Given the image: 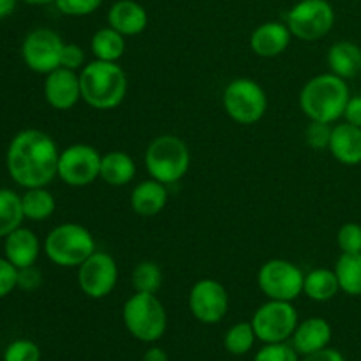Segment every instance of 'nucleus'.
Here are the masks:
<instances>
[{"instance_id":"f03ea898","label":"nucleus","mask_w":361,"mask_h":361,"mask_svg":"<svg viewBox=\"0 0 361 361\" xmlns=\"http://www.w3.org/2000/svg\"><path fill=\"white\" fill-rule=\"evenodd\" d=\"M351 99L348 81L334 73L317 74L303 85L300 92V108L310 122L334 123L344 116Z\"/></svg>"},{"instance_id":"a878e982","label":"nucleus","mask_w":361,"mask_h":361,"mask_svg":"<svg viewBox=\"0 0 361 361\" xmlns=\"http://www.w3.org/2000/svg\"><path fill=\"white\" fill-rule=\"evenodd\" d=\"M334 270L342 293L348 296H361V252L341 254Z\"/></svg>"},{"instance_id":"1a4fd4ad","label":"nucleus","mask_w":361,"mask_h":361,"mask_svg":"<svg viewBox=\"0 0 361 361\" xmlns=\"http://www.w3.org/2000/svg\"><path fill=\"white\" fill-rule=\"evenodd\" d=\"M250 323L257 341L263 344H279L293 337L300 321L293 302L268 300L257 307Z\"/></svg>"},{"instance_id":"bb28decb","label":"nucleus","mask_w":361,"mask_h":361,"mask_svg":"<svg viewBox=\"0 0 361 361\" xmlns=\"http://www.w3.org/2000/svg\"><path fill=\"white\" fill-rule=\"evenodd\" d=\"M21 204H23L25 219L30 221H46L55 214L56 201L53 194L46 187H34L27 189L21 196Z\"/></svg>"},{"instance_id":"c85d7f7f","label":"nucleus","mask_w":361,"mask_h":361,"mask_svg":"<svg viewBox=\"0 0 361 361\" xmlns=\"http://www.w3.org/2000/svg\"><path fill=\"white\" fill-rule=\"evenodd\" d=\"M256 334H254L252 323H236L226 331L224 335V348L229 355L243 356L252 349L254 342H256Z\"/></svg>"},{"instance_id":"7ed1b4c3","label":"nucleus","mask_w":361,"mask_h":361,"mask_svg":"<svg viewBox=\"0 0 361 361\" xmlns=\"http://www.w3.org/2000/svg\"><path fill=\"white\" fill-rule=\"evenodd\" d=\"M81 99L90 108L108 111L118 108L127 95L129 81L118 62L97 60L87 63L80 73Z\"/></svg>"},{"instance_id":"37998d69","label":"nucleus","mask_w":361,"mask_h":361,"mask_svg":"<svg viewBox=\"0 0 361 361\" xmlns=\"http://www.w3.org/2000/svg\"><path fill=\"white\" fill-rule=\"evenodd\" d=\"M23 2L30 4V6H46V4H51L55 0H23Z\"/></svg>"},{"instance_id":"b1692460","label":"nucleus","mask_w":361,"mask_h":361,"mask_svg":"<svg viewBox=\"0 0 361 361\" xmlns=\"http://www.w3.org/2000/svg\"><path fill=\"white\" fill-rule=\"evenodd\" d=\"M341 291L338 279L335 275V270L328 268H316L309 271L303 281V295L310 298L312 302H330L331 298L337 296Z\"/></svg>"},{"instance_id":"f8f14e48","label":"nucleus","mask_w":361,"mask_h":361,"mask_svg":"<svg viewBox=\"0 0 361 361\" xmlns=\"http://www.w3.org/2000/svg\"><path fill=\"white\" fill-rule=\"evenodd\" d=\"M63 39L51 28H35L28 32L21 44V56L25 66L37 74H49L60 67Z\"/></svg>"},{"instance_id":"7c9ffc66","label":"nucleus","mask_w":361,"mask_h":361,"mask_svg":"<svg viewBox=\"0 0 361 361\" xmlns=\"http://www.w3.org/2000/svg\"><path fill=\"white\" fill-rule=\"evenodd\" d=\"M337 245L342 254L361 252V226L358 222H345L337 233Z\"/></svg>"},{"instance_id":"0eeeda50","label":"nucleus","mask_w":361,"mask_h":361,"mask_svg":"<svg viewBox=\"0 0 361 361\" xmlns=\"http://www.w3.org/2000/svg\"><path fill=\"white\" fill-rule=\"evenodd\" d=\"M222 106L233 122L254 126L267 115L268 97L264 88L252 78H236L226 85Z\"/></svg>"},{"instance_id":"dca6fc26","label":"nucleus","mask_w":361,"mask_h":361,"mask_svg":"<svg viewBox=\"0 0 361 361\" xmlns=\"http://www.w3.org/2000/svg\"><path fill=\"white\" fill-rule=\"evenodd\" d=\"M291 30L281 21H264L250 34V49L261 59H275L288 49Z\"/></svg>"},{"instance_id":"f257e3e1","label":"nucleus","mask_w":361,"mask_h":361,"mask_svg":"<svg viewBox=\"0 0 361 361\" xmlns=\"http://www.w3.org/2000/svg\"><path fill=\"white\" fill-rule=\"evenodd\" d=\"M60 150L49 134L39 129L20 130L6 154L9 176L23 189L46 187L59 175Z\"/></svg>"},{"instance_id":"39448f33","label":"nucleus","mask_w":361,"mask_h":361,"mask_svg":"<svg viewBox=\"0 0 361 361\" xmlns=\"http://www.w3.org/2000/svg\"><path fill=\"white\" fill-rule=\"evenodd\" d=\"M126 330L136 341L154 344L168 330V312L154 293H137L127 298L122 309Z\"/></svg>"},{"instance_id":"20e7f679","label":"nucleus","mask_w":361,"mask_h":361,"mask_svg":"<svg viewBox=\"0 0 361 361\" xmlns=\"http://www.w3.org/2000/svg\"><path fill=\"white\" fill-rule=\"evenodd\" d=\"M145 166L150 178L164 185H173L189 171L190 150L182 137L161 134L154 137L145 150Z\"/></svg>"},{"instance_id":"e433bc0d","label":"nucleus","mask_w":361,"mask_h":361,"mask_svg":"<svg viewBox=\"0 0 361 361\" xmlns=\"http://www.w3.org/2000/svg\"><path fill=\"white\" fill-rule=\"evenodd\" d=\"M18 288V268L13 263L0 257V298H6L7 295Z\"/></svg>"},{"instance_id":"4be33fe9","label":"nucleus","mask_w":361,"mask_h":361,"mask_svg":"<svg viewBox=\"0 0 361 361\" xmlns=\"http://www.w3.org/2000/svg\"><path fill=\"white\" fill-rule=\"evenodd\" d=\"M326 62L330 73L342 80H351L361 73V48L356 42L337 41L328 49Z\"/></svg>"},{"instance_id":"79ce46f5","label":"nucleus","mask_w":361,"mask_h":361,"mask_svg":"<svg viewBox=\"0 0 361 361\" xmlns=\"http://www.w3.org/2000/svg\"><path fill=\"white\" fill-rule=\"evenodd\" d=\"M16 9V0H0V20L11 16Z\"/></svg>"},{"instance_id":"cd10ccee","label":"nucleus","mask_w":361,"mask_h":361,"mask_svg":"<svg viewBox=\"0 0 361 361\" xmlns=\"http://www.w3.org/2000/svg\"><path fill=\"white\" fill-rule=\"evenodd\" d=\"M23 204L21 196L11 189H0V238L18 229L23 222Z\"/></svg>"},{"instance_id":"6e6552de","label":"nucleus","mask_w":361,"mask_h":361,"mask_svg":"<svg viewBox=\"0 0 361 361\" xmlns=\"http://www.w3.org/2000/svg\"><path fill=\"white\" fill-rule=\"evenodd\" d=\"M286 25L300 41H319L334 28L335 9L328 0H300L286 14Z\"/></svg>"},{"instance_id":"58836bf2","label":"nucleus","mask_w":361,"mask_h":361,"mask_svg":"<svg viewBox=\"0 0 361 361\" xmlns=\"http://www.w3.org/2000/svg\"><path fill=\"white\" fill-rule=\"evenodd\" d=\"M342 118L348 123L361 127V95H351Z\"/></svg>"},{"instance_id":"c9c22d12","label":"nucleus","mask_w":361,"mask_h":361,"mask_svg":"<svg viewBox=\"0 0 361 361\" xmlns=\"http://www.w3.org/2000/svg\"><path fill=\"white\" fill-rule=\"evenodd\" d=\"M85 60H87V56H85V51L81 46L73 44V42H69V44L66 42L63 44L62 56H60V67H66V69L71 71H80L87 66Z\"/></svg>"},{"instance_id":"4c0bfd02","label":"nucleus","mask_w":361,"mask_h":361,"mask_svg":"<svg viewBox=\"0 0 361 361\" xmlns=\"http://www.w3.org/2000/svg\"><path fill=\"white\" fill-rule=\"evenodd\" d=\"M42 284V274L35 264L18 270V288L23 291H35Z\"/></svg>"},{"instance_id":"f704fd0d","label":"nucleus","mask_w":361,"mask_h":361,"mask_svg":"<svg viewBox=\"0 0 361 361\" xmlns=\"http://www.w3.org/2000/svg\"><path fill=\"white\" fill-rule=\"evenodd\" d=\"M331 123L324 122H310L305 129V141L312 150H324L330 147L331 137Z\"/></svg>"},{"instance_id":"6ab92c4d","label":"nucleus","mask_w":361,"mask_h":361,"mask_svg":"<svg viewBox=\"0 0 361 361\" xmlns=\"http://www.w3.org/2000/svg\"><path fill=\"white\" fill-rule=\"evenodd\" d=\"M4 252H6V259L20 270V268L35 264L39 252H41V243H39L37 235L32 229L20 226L6 236Z\"/></svg>"},{"instance_id":"aec40b11","label":"nucleus","mask_w":361,"mask_h":361,"mask_svg":"<svg viewBox=\"0 0 361 361\" xmlns=\"http://www.w3.org/2000/svg\"><path fill=\"white\" fill-rule=\"evenodd\" d=\"M328 150L341 164H361V127H356L348 122L334 126Z\"/></svg>"},{"instance_id":"423d86ee","label":"nucleus","mask_w":361,"mask_h":361,"mask_svg":"<svg viewBox=\"0 0 361 361\" xmlns=\"http://www.w3.org/2000/svg\"><path fill=\"white\" fill-rule=\"evenodd\" d=\"M97 250L95 238L85 226L63 222L55 226L44 240V252L60 268H78Z\"/></svg>"},{"instance_id":"473e14b6","label":"nucleus","mask_w":361,"mask_h":361,"mask_svg":"<svg viewBox=\"0 0 361 361\" xmlns=\"http://www.w3.org/2000/svg\"><path fill=\"white\" fill-rule=\"evenodd\" d=\"M254 361H298V353L286 342L264 344L254 356Z\"/></svg>"},{"instance_id":"5701e85b","label":"nucleus","mask_w":361,"mask_h":361,"mask_svg":"<svg viewBox=\"0 0 361 361\" xmlns=\"http://www.w3.org/2000/svg\"><path fill=\"white\" fill-rule=\"evenodd\" d=\"M136 176V162L129 154L113 150L102 155L101 176L99 178L111 187H123Z\"/></svg>"},{"instance_id":"c756f323","label":"nucleus","mask_w":361,"mask_h":361,"mask_svg":"<svg viewBox=\"0 0 361 361\" xmlns=\"http://www.w3.org/2000/svg\"><path fill=\"white\" fill-rule=\"evenodd\" d=\"M133 288L137 293H157L162 286V270L154 261H141L133 270Z\"/></svg>"},{"instance_id":"72a5a7b5","label":"nucleus","mask_w":361,"mask_h":361,"mask_svg":"<svg viewBox=\"0 0 361 361\" xmlns=\"http://www.w3.org/2000/svg\"><path fill=\"white\" fill-rule=\"evenodd\" d=\"M55 7L66 16H88L102 6V0H55Z\"/></svg>"},{"instance_id":"2eb2a0df","label":"nucleus","mask_w":361,"mask_h":361,"mask_svg":"<svg viewBox=\"0 0 361 361\" xmlns=\"http://www.w3.org/2000/svg\"><path fill=\"white\" fill-rule=\"evenodd\" d=\"M44 99L53 109L69 111L81 101L80 74L76 71L59 67L46 74Z\"/></svg>"},{"instance_id":"393cba45","label":"nucleus","mask_w":361,"mask_h":361,"mask_svg":"<svg viewBox=\"0 0 361 361\" xmlns=\"http://www.w3.org/2000/svg\"><path fill=\"white\" fill-rule=\"evenodd\" d=\"M126 35L116 32L109 25L99 28L90 39L92 55L97 60H104V62H118L126 53Z\"/></svg>"},{"instance_id":"4468645a","label":"nucleus","mask_w":361,"mask_h":361,"mask_svg":"<svg viewBox=\"0 0 361 361\" xmlns=\"http://www.w3.org/2000/svg\"><path fill=\"white\" fill-rule=\"evenodd\" d=\"M189 310L203 324H217L229 310V295L215 279H200L189 291Z\"/></svg>"},{"instance_id":"a211bd4d","label":"nucleus","mask_w":361,"mask_h":361,"mask_svg":"<svg viewBox=\"0 0 361 361\" xmlns=\"http://www.w3.org/2000/svg\"><path fill=\"white\" fill-rule=\"evenodd\" d=\"M331 341V326L323 317H309L296 326L291 345L298 355L307 356L328 348Z\"/></svg>"},{"instance_id":"412c9836","label":"nucleus","mask_w":361,"mask_h":361,"mask_svg":"<svg viewBox=\"0 0 361 361\" xmlns=\"http://www.w3.org/2000/svg\"><path fill=\"white\" fill-rule=\"evenodd\" d=\"M168 200V185L154 178L143 180L130 192V208L141 217H154L164 210Z\"/></svg>"},{"instance_id":"f3484780","label":"nucleus","mask_w":361,"mask_h":361,"mask_svg":"<svg viewBox=\"0 0 361 361\" xmlns=\"http://www.w3.org/2000/svg\"><path fill=\"white\" fill-rule=\"evenodd\" d=\"M108 25L126 37L140 35L148 27V13L136 0H116L108 11Z\"/></svg>"},{"instance_id":"ddd939ff","label":"nucleus","mask_w":361,"mask_h":361,"mask_svg":"<svg viewBox=\"0 0 361 361\" xmlns=\"http://www.w3.org/2000/svg\"><path fill=\"white\" fill-rule=\"evenodd\" d=\"M118 282V264L115 257L95 250L83 264L78 267V286L92 300H102L111 295Z\"/></svg>"},{"instance_id":"9b49d317","label":"nucleus","mask_w":361,"mask_h":361,"mask_svg":"<svg viewBox=\"0 0 361 361\" xmlns=\"http://www.w3.org/2000/svg\"><path fill=\"white\" fill-rule=\"evenodd\" d=\"M101 161L102 155L92 145H71L60 152L56 176L66 185L87 187L101 176Z\"/></svg>"},{"instance_id":"a19ab883","label":"nucleus","mask_w":361,"mask_h":361,"mask_svg":"<svg viewBox=\"0 0 361 361\" xmlns=\"http://www.w3.org/2000/svg\"><path fill=\"white\" fill-rule=\"evenodd\" d=\"M143 361H168V353L162 348L152 345V348H148L147 353H145Z\"/></svg>"},{"instance_id":"2f4dec72","label":"nucleus","mask_w":361,"mask_h":361,"mask_svg":"<svg viewBox=\"0 0 361 361\" xmlns=\"http://www.w3.org/2000/svg\"><path fill=\"white\" fill-rule=\"evenodd\" d=\"M4 361H41V349L27 338H20L7 345Z\"/></svg>"},{"instance_id":"9d476101","label":"nucleus","mask_w":361,"mask_h":361,"mask_svg":"<svg viewBox=\"0 0 361 361\" xmlns=\"http://www.w3.org/2000/svg\"><path fill=\"white\" fill-rule=\"evenodd\" d=\"M305 274L288 259H270L257 271V288L268 300L293 302L303 293Z\"/></svg>"},{"instance_id":"ea45409f","label":"nucleus","mask_w":361,"mask_h":361,"mask_svg":"<svg viewBox=\"0 0 361 361\" xmlns=\"http://www.w3.org/2000/svg\"><path fill=\"white\" fill-rule=\"evenodd\" d=\"M303 361H345L344 355L337 349H331V348H324L321 351L312 353V355H307Z\"/></svg>"}]
</instances>
